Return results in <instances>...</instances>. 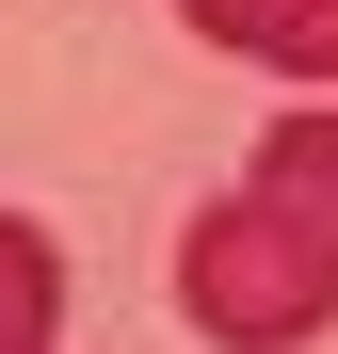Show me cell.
<instances>
[{"label": "cell", "instance_id": "obj_1", "mask_svg": "<svg viewBox=\"0 0 338 354\" xmlns=\"http://www.w3.org/2000/svg\"><path fill=\"white\" fill-rule=\"evenodd\" d=\"M178 306L209 354H306L338 322V113H290L258 177L178 242Z\"/></svg>", "mask_w": 338, "mask_h": 354}, {"label": "cell", "instance_id": "obj_2", "mask_svg": "<svg viewBox=\"0 0 338 354\" xmlns=\"http://www.w3.org/2000/svg\"><path fill=\"white\" fill-rule=\"evenodd\" d=\"M178 17L225 48V65H290V81H338V0H178Z\"/></svg>", "mask_w": 338, "mask_h": 354}, {"label": "cell", "instance_id": "obj_3", "mask_svg": "<svg viewBox=\"0 0 338 354\" xmlns=\"http://www.w3.org/2000/svg\"><path fill=\"white\" fill-rule=\"evenodd\" d=\"M48 338H65V258L32 209H0V354H48Z\"/></svg>", "mask_w": 338, "mask_h": 354}]
</instances>
